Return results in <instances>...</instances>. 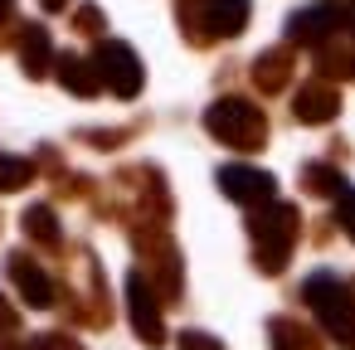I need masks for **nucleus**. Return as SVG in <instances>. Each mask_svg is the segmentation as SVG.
I'll return each instance as SVG.
<instances>
[{
	"label": "nucleus",
	"mask_w": 355,
	"mask_h": 350,
	"mask_svg": "<svg viewBox=\"0 0 355 350\" xmlns=\"http://www.w3.org/2000/svg\"><path fill=\"white\" fill-rule=\"evenodd\" d=\"M20 59H25V73L40 78L44 64H49V35L40 25H25V40H20Z\"/></svg>",
	"instance_id": "obj_10"
},
{
	"label": "nucleus",
	"mask_w": 355,
	"mask_h": 350,
	"mask_svg": "<svg viewBox=\"0 0 355 350\" xmlns=\"http://www.w3.org/2000/svg\"><path fill=\"white\" fill-rule=\"evenodd\" d=\"M30 180H35V166H30V161L0 156V195H6V190H20V185H30Z\"/></svg>",
	"instance_id": "obj_13"
},
{
	"label": "nucleus",
	"mask_w": 355,
	"mask_h": 350,
	"mask_svg": "<svg viewBox=\"0 0 355 350\" xmlns=\"http://www.w3.org/2000/svg\"><path fill=\"white\" fill-rule=\"evenodd\" d=\"M219 185H224V195H234V200H243V204L272 195V175L248 170V166H229V170H219Z\"/></svg>",
	"instance_id": "obj_6"
},
{
	"label": "nucleus",
	"mask_w": 355,
	"mask_h": 350,
	"mask_svg": "<svg viewBox=\"0 0 355 350\" xmlns=\"http://www.w3.org/2000/svg\"><path fill=\"white\" fill-rule=\"evenodd\" d=\"M59 78H64L73 93H93V88H98V64H88V59H78V54H64V59H59Z\"/></svg>",
	"instance_id": "obj_12"
},
{
	"label": "nucleus",
	"mask_w": 355,
	"mask_h": 350,
	"mask_svg": "<svg viewBox=\"0 0 355 350\" xmlns=\"http://www.w3.org/2000/svg\"><path fill=\"white\" fill-rule=\"evenodd\" d=\"M98 78H107L112 93L132 98V93L141 88V64H137V54H132L127 44H103V49H98Z\"/></svg>",
	"instance_id": "obj_4"
},
{
	"label": "nucleus",
	"mask_w": 355,
	"mask_h": 350,
	"mask_svg": "<svg viewBox=\"0 0 355 350\" xmlns=\"http://www.w3.org/2000/svg\"><path fill=\"white\" fill-rule=\"evenodd\" d=\"M205 127H209L219 141L239 146V151H253V146H263V137H268L263 112H258L253 103H243V98H224V103H214V107L205 112Z\"/></svg>",
	"instance_id": "obj_2"
},
{
	"label": "nucleus",
	"mask_w": 355,
	"mask_h": 350,
	"mask_svg": "<svg viewBox=\"0 0 355 350\" xmlns=\"http://www.w3.org/2000/svg\"><path fill=\"white\" fill-rule=\"evenodd\" d=\"M25 234L40 238V243H59V224H54V214H49L44 204H35V209L25 214Z\"/></svg>",
	"instance_id": "obj_14"
},
{
	"label": "nucleus",
	"mask_w": 355,
	"mask_h": 350,
	"mask_svg": "<svg viewBox=\"0 0 355 350\" xmlns=\"http://www.w3.org/2000/svg\"><path fill=\"white\" fill-rule=\"evenodd\" d=\"M253 78H258L263 88H282V78H287L282 54H263V59H258V69H253Z\"/></svg>",
	"instance_id": "obj_15"
},
{
	"label": "nucleus",
	"mask_w": 355,
	"mask_h": 350,
	"mask_svg": "<svg viewBox=\"0 0 355 350\" xmlns=\"http://www.w3.org/2000/svg\"><path fill=\"white\" fill-rule=\"evenodd\" d=\"M292 112H297L302 122H326V117H336V93H331V88H321V83H311V88H302V93H297Z\"/></svg>",
	"instance_id": "obj_9"
},
{
	"label": "nucleus",
	"mask_w": 355,
	"mask_h": 350,
	"mask_svg": "<svg viewBox=\"0 0 355 350\" xmlns=\"http://www.w3.org/2000/svg\"><path fill=\"white\" fill-rule=\"evenodd\" d=\"M248 229H253V238H258V263H263L268 272H277V268L287 263V243H292V234H297V209H292V204H277V209L258 214Z\"/></svg>",
	"instance_id": "obj_3"
},
{
	"label": "nucleus",
	"mask_w": 355,
	"mask_h": 350,
	"mask_svg": "<svg viewBox=\"0 0 355 350\" xmlns=\"http://www.w3.org/2000/svg\"><path fill=\"white\" fill-rule=\"evenodd\" d=\"M336 25H340V10H336V6H311V10H302V15H292L287 35H292V40H326Z\"/></svg>",
	"instance_id": "obj_8"
},
{
	"label": "nucleus",
	"mask_w": 355,
	"mask_h": 350,
	"mask_svg": "<svg viewBox=\"0 0 355 350\" xmlns=\"http://www.w3.org/2000/svg\"><path fill=\"white\" fill-rule=\"evenodd\" d=\"M6 10H10V0H0V15H6Z\"/></svg>",
	"instance_id": "obj_20"
},
{
	"label": "nucleus",
	"mask_w": 355,
	"mask_h": 350,
	"mask_svg": "<svg viewBox=\"0 0 355 350\" xmlns=\"http://www.w3.org/2000/svg\"><path fill=\"white\" fill-rule=\"evenodd\" d=\"M30 350H83L78 340H69V335H40Z\"/></svg>",
	"instance_id": "obj_16"
},
{
	"label": "nucleus",
	"mask_w": 355,
	"mask_h": 350,
	"mask_svg": "<svg viewBox=\"0 0 355 350\" xmlns=\"http://www.w3.org/2000/svg\"><path fill=\"white\" fill-rule=\"evenodd\" d=\"M180 350H219V340H209L205 331H185L180 335Z\"/></svg>",
	"instance_id": "obj_17"
},
{
	"label": "nucleus",
	"mask_w": 355,
	"mask_h": 350,
	"mask_svg": "<svg viewBox=\"0 0 355 350\" xmlns=\"http://www.w3.org/2000/svg\"><path fill=\"white\" fill-rule=\"evenodd\" d=\"M15 326H20V311H15L6 297H0V331H15Z\"/></svg>",
	"instance_id": "obj_18"
},
{
	"label": "nucleus",
	"mask_w": 355,
	"mask_h": 350,
	"mask_svg": "<svg viewBox=\"0 0 355 350\" xmlns=\"http://www.w3.org/2000/svg\"><path fill=\"white\" fill-rule=\"evenodd\" d=\"M306 306L321 316V326H326L345 350H355V301H350L345 282H336L331 272L306 277Z\"/></svg>",
	"instance_id": "obj_1"
},
{
	"label": "nucleus",
	"mask_w": 355,
	"mask_h": 350,
	"mask_svg": "<svg viewBox=\"0 0 355 350\" xmlns=\"http://www.w3.org/2000/svg\"><path fill=\"white\" fill-rule=\"evenodd\" d=\"M10 277H15V287L25 292V301L30 306H49L54 301V287H49V277L25 258V253H10Z\"/></svg>",
	"instance_id": "obj_7"
},
{
	"label": "nucleus",
	"mask_w": 355,
	"mask_h": 350,
	"mask_svg": "<svg viewBox=\"0 0 355 350\" xmlns=\"http://www.w3.org/2000/svg\"><path fill=\"white\" fill-rule=\"evenodd\" d=\"M59 6H64V0H44V10H59Z\"/></svg>",
	"instance_id": "obj_19"
},
{
	"label": "nucleus",
	"mask_w": 355,
	"mask_h": 350,
	"mask_svg": "<svg viewBox=\"0 0 355 350\" xmlns=\"http://www.w3.org/2000/svg\"><path fill=\"white\" fill-rule=\"evenodd\" d=\"M248 15V0H209V25L214 35H239Z\"/></svg>",
	"instance_id": "obj_11"
},
{
	"label": "nucleus",
	"mask_w": 355,
	"mask_h": 350,
	"mask_svg": "<svg viewBox=\"0 0 355 350\" xmlns=\"http://www.w3.org/2000/svg\"><path fill=\"white\" fill-rule=\"evenodd\" d=\"M127 297H132V326L141 331V340H146V345H161V340H166V331H161L156 292L146 287V277H141V272H132V277H127Z\"/></svg>",
	"instance_id": "obj_5"
}]
</instances>
